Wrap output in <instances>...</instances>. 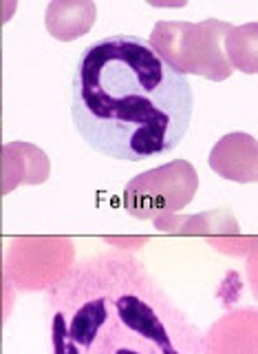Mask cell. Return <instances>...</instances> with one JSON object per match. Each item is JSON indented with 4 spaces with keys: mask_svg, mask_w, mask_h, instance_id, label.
I'll list each match as a JSON object with an SVG mask.
<instances>
[{
    "mask_svg": "<svg viewBox=\"0 0 258 354\" xmlns=\"http://www.w3.org/2000/svg\"><path fill=\"white\" fill-rule=\"evenodd\" d=\"M195 88L148 40L115 33L84 47L71 77V120L88 149L119 162L175 151L190 129Z\"/></svg>",
    "mask_w": 258,
    "mask_h": 354,
    "instance_id": "obj_1",
    "label": "cell"
},
{
    "mask_svg": "<svg viewBox=\"0 0 258 354\" xmlns=\"http://www.w3.org/2000/svg\"><path fill=\"white\" fill-rule=\"evenodd\" d=\"M49 354H206V341L126 250L75 261L44 295Z\"/></svg>",
    "mask_w": 258,
    "mask_h": 354,
    "instance_id": "obj_2",
    "label": "cell"
}]
</instances>
